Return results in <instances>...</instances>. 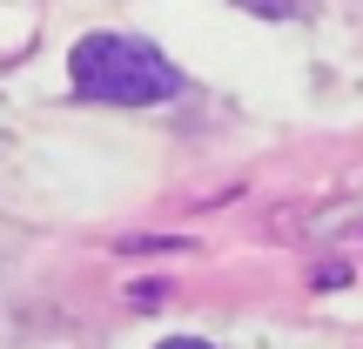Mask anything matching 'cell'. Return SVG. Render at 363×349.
Listing matches in <instances>:
<instances>
[{
    "label": "cell",
    "instance_id": "cell-1",
    "mask_svg": "<svg viewBox=\"0 0 363 349\" xmlns=\"http://www.w3.org/2000/svg\"><path fill=\"white\" fill-rule=\"evenodd\" d=\"M67 81L81 101H108V108H155L182 94V67L162 47L135 34H88L67 54Z\"/></svg>",
    "mask_w": 363,
    "mask_h": 349
},
{
    "label": "cell",
    "instance_id": "cell-2",
    "mask_svg": "<svg viewBox=\"0 0 363 349\" xmlns=\"http://www.w3.org/2000/svg\"><path fill=\"white\" fill-rule=\"evenodd\" d=\"M155 349H216V343H202V336H169V343H155Z\"/></svg>",
    "mask_w": 363,
    "mask_h": 349
}]
</instances>
